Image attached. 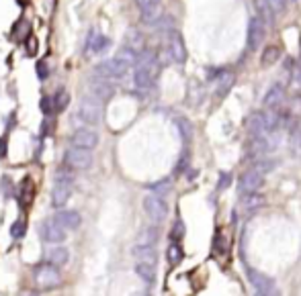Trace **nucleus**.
<instances>
[{"label":"nucleus","instance_id":"1","mask_svg":"<svg viewBox=\"0 0 301 296\" xmlns=\"http://www.w3.org/2000/svg\"><path fill=\"white\" fill-rule=\"evenodd\" d=\"M158 72H160V61H158V55L156 51H142L140 53V59L134 68V84H136V90L140 92H148L156 78H158Z\"/></svg>","mask_w":301,"mask_h":296},{"label":"nucleus","instance_id":"2","mask_svg":"<svg viewBox=\"0 0 301 296\" xmlns=\"http://www.w3.org/2000/svg\"><path fill=\"white\" fill-rule=\"evenodd\" d=\"M76 119L88 127H95L103 121V107L99 98H84L76 109Z\"/></svg>","mask_w":301,"mask_h":296},{"label":"nucleus","instance_id":"3","mask_svg":"<svg viewBox=\"0 0 301 296\" xmlns=\"http://www.w3.org/2000/svg\"><path fill=\"white\" fill-rule=\"evenodd\" d=\"M129 70H131V66L125 59H121L119 55H115L113 59L101 61L97 66V76L103 80H121V78H125V74Z\"/></svg>","mask_w":301,"mask_h":296},{"label":"nucleus","instance_id":"4","mask_svg":"<svg viewBox=\"0 0 301 296\" xmlns=\"http://www.w3.org/2000/svg\"><path fill=\"white\" fill-rule=\"evenodd\" d=\"M33 278H35V286L39 290H51V288H58L62 284V276H60L58 268L47 264V262L35 268Z\"/></svg>","mask_w":301,"mask_h":296},{"label":"nucleus","instance_id":"5","mask_svg":"<svg viewBox=\"0 0 301 296\" xmlns=\"http://www.w3.org/2000/svg\"><path fill=\"white\" fill-rule=\"evenodd\" d=\"M64 161L72 170H88L92 165V153H90V149L74 147L72 145L64 153Z\"/></svg>","mask_w":301,"mask_h":296},{"label":"nucleus","instance_id":"6","mask_svg":"<svg viewBox=\"0 0 301 296\" xmlns=\"http://www.w3.org/2000/svg\"><path fill=\"white\" fill-rule=\"evenodd\" d=\"M144 210L154 223H162L168 215V204L164 202V198L160 194L154 192V194H148L144 198Z\"/></svg>","mask_w":301,"mask_h":296},{"label":"nucleus","instance_id":"7","mask_svg":"<svg viewBox=\"0 0 301 296\" xmlns=\"http://www.w3.org/2000/svg\"><path fill=\"white\" fill-rule=\"evenodd\" d=\"M265 37H267V25H265V18H262V16H252V18L248 20V39H246L248 49H250V51L258 49V47L262 45Z\"/></svg>","mask_w":301,"mask_h":296},{"label":"nucleus","instance_id":"8","mask_svg":"<svg viewBox=\"0 0 301 296\" xmlns=\"http://www.w3.org/2000/svg\"><path fill=\"white\" fill-rule=\"evenodd\" d=\"M166 51H168V55H170V59L174 64H184L186 61V45H184V39H182V35L178 31L168 33Z\"/></svg>","mask_w":301,"mask_h":296},{"label":"nucleus","instance_id":"9","mask_svg":"<svg viewBox=\"0 0 301 296\" xmlns=\"http://www.w3.org/2000/svg\"><path fill=\"white\" fill-rule=\"evenodd\" d=\"M262 184H265V174L252 165L250 170H246V172L240 176V184H238V186H240V192H242V196H244V194L258 192V190L262 188Z\"/></svg>","mask_w":301,"mask_h":296},{"label":"nucleus","instance_id":"10","mask_svg":"<svg viewBox=\"0 0 301 296\" xmlns=\"http://www.w3.org/2000/svg\"><path fill=\"white\" fill-rule=\"evenodd\" d=\"M39 235H41L47 243H64V239H66V227L53 217V219H47V221L41 223Z\"/></svg>","mask_w":301,"mask_h":296},{"label":"nucleus","instance_id":"11","mask_svg":"<svg viewBox=\"0 0 301 296\" xmlns=\"http://www.w3.org/2000/svg\"><path fill=\"white\" fill-rule=\"evenodd\" d=\"M70 143H72L74 147L90 149V151H92V149L99 145V133H97L95 129H90V127L78 129V131H74V133H72Z\"/></svg>","mask_w":301,"mask_h":296},{"label":"nucleus","instance_id":"12","mask_svg":"<svg viewBox=\"0 0 301 296\" xmlns=\"http://www.w3.org/2000/svg\"><path fill=\"white\" fill-rule=\"evenodd\" d=\"M142 18L146 25H154L160 18V8H162V0H138Z\"/></svg>","mask_w":301,"mask_h":296},{"label":"nucleus","instance_id":"13","mask_svg":"<svg viewBox=\"0 0 301 296\" xmlns=\"http://www.w3.org/2000/svg\"><path fill=\"white\" fill-rule=\"evenodd\" d=\"M72 186H74V184H68V182H55V186H53V190H51V204H53L55 208H62V206L70 200V196H72Z\"/></svg>","mask_w":301,"mask_h":296},{"label":"nucleus","instance_id":"14","mask_svg":"<svg viewBox=\"0 0 301 296\" xmlns=\"http://www.w3.org/2000/svg\"><path fill=\"white\" fill-rule=\"evenodd\" d=\"M285 96H287L285 86H283V84H275V86L265 94V107H267V109L279 111V107L285 102Z\"/></svg>","mask_w":301,"mask_h":296},{"label":"nucleus","instance_id":"15","mask_svg":"<svg viewBox=\"0 0 301 296\" xmlns=\"http://www.w3.org/2000/svg\"><path fill=\"white\" fill-rule=\"evenodd\" d=\"M68 260H70V251L64 245H55V247L47 249V253H45V262L51 264V266H55V268L66 266Z\"/></svg>","mask_w":301,"mask_h":296},{"label":"nucleus","instance_id":"16","mask_svg":"<svg viewBox=\"0 0 301 296\" xmlns=\"http://www.w3.org/2000/svg\"><path fill=\"white\" fill-rule=\"evenodd\" d=\"M109 45H111V41H109L105 35L92 31V33L88 35V41H86V51H88V53H101V51H105Z\"/></svg>","mask_w":301,"mask_h":296},{"label":"nucleus","instance_id":"17","mask_svg":"<svg viewBox=\"0 0 301 296\" xmlns=\"http://www.w3.org/2000/svg\"><path fill=\"white\" fill-rule=\"evenodd\" d=\"M248 280L254 286V290H273V288H277L275 280H271L269 276H265V274L256 272V270H250L248 272Z\"/></svg>","mask_w":301,"mask_h":296},{"label":"nucleus","instance_id":"18","mask_svg":"<svg viewBox=\"0 0 301 296\" xmlns=\"http://www.w3.org/2000/svg\"><path fill=\"white\" fill-rule=\"evenodd\" d=\"M55 219L66 227V229H78L80 227V223H82V217H80V213L78 210H60L58 215H55Z\"/></svg>","mask_w":301,"mask_h":296},{"label":"nucleus","instance_id":"19","mask_svg":"<svg viewBox=\"0 0 301 296\" xmlns=\"http://www.w3.org/2000/svg\"><path fill=\"white\" fill-rule=\"evenodd\" d=\"M234 82H236V78H234V74H230V72H221V74L217 76V86H215V96H217V98H223V96H228V92L232 90V86H234Z\"/></svg>","mask_w":301,"mask_h":296},{"label":"nucleus","instance_id":"20","mask_svg":"<svg viewBox=\"0 0 301 296\" xmlns=\"http://www.w3.org/2000/svg\"><path fill=\"white\" fill-rule=\"evenodd\" d=\"M134 256H136L138 262H146V264H152V266H156V260H158V253H156L154 245H140L138 243L134 247Z\"/></svg>","mask_w":301,"mask_h":296},{"label":"nucleus","instance_id":"21","mask_svg":"<svg viewBox=\"0 0 301 296\" xmlns=\"http://www.w3.org/2000/svg\"><path fill=\"white\" fill-rule=\"evenodd\" d=\"M279 57H281V49L277 45H269L260 55V66L262 68H273L279 61Z\"/></svg>","mask_w":301,"mask_h":296},{"label":"nucleus","instance_id":"22","mask_svg":"<svg viewBox=\"0 0 301 296\" xmlns=\"http://www.w3.org/2000/svg\"><path fill=\"white\" fill-rule=\"evenodd\" d=\"M33 200V180L31 178H25L21 182V192H18V202H21V208H27Z\"/></svg>","mask_w":301,"mask_h":296},{"label":"nucleus","instance_id":"23","mask_svg":"<svg viewBox=\"0 0 301 296\" xmlns=\"http://www.w3.org/2000/svg\"><path fill=\"white\" fill-rule=\"evenodd\" d=\"M136 274H138L144 282L154 284V280H156V266L146 264V262H138V264H136Z\"/></svg>","mask_w":301,"mask_h":296},{"label":"nucleus","instance_id":"24","mask_svg":"<svg viewBox=\"0 0 301 296\" xmlns=\"http://www.w3.org/2000/svg\"><path fill=\"white\" fill-rule=\"evenodd\" d=\"M262 204H265V196H262V194H258V192L244 194V198H242V206H244L248 213H252V210L260 208Z\"/></svg>","mask_w":301,"mask_h":296},{"label":"nucleus","instance_id":"25","mask_svg":"<svg viewBox=\"0 0 301 296\" xmlns=\"http://www.w3.org/2000/svg\"><path fill=\"white\" fill-rule=\"evenodd\" d=\"M166 258H168V264H170V266H176V264L182 262L184 253H182V247L178 245V241H172V243L168 245V249H166Z\"/></svg>","mask_w":301,"mask_h":296},{"label":"nucleus","instance_id":"26","mask_svg":"<svg viewBox=\"0 0 301 296\" xmlns=\"http://www.w3.org/2000/svg\"><path fill=\"white\" fill-rule=\"evenodd\" d=\"M109 82H111V80H105V82H97V86H92V90H95V98L105 100V98H109V96L113 94V86H111Z\"/></svg>","mask_w":301,"mask_h":296},{"label":"nucleus","instance_id":"27","mask_svg":"<svg viewBox=\"0 0 301 296\" xmlns=\"http://www.w3.org/2000/svg\"><path fill=\"white\" fill-rule=\"evenodd\" d=\"M254 6H256V10H258V16H262V18H267V20H273L275 18V10H273V6L269 4V0H254Z\"/></svg>","mask_w":301,"mask_h":296},{"label":"nucleus","instance_id":"28","mask_svg":"<svg viewBox=\"0 0 301 296\" xmlns=\"http://www.w3.org/2000/svg\"><path fill=\"white\" fill-rule=\"evenodd\" d=\"M68 102H70V94L64 90V88H60L58 92H55V96H53V104H55V113H60V111H64L66 107H68Z\"/></svg>","mask_w":301,"mask_h":296},{"label":"nucleus","instance_id":"29","mask_svg":"<svg viewBox=\"0 0 301 296\" xmlns=\"http://www.w3.org/2000/svg\"><path fill=\"white\" fill-rule=\"evenodd\" d=\"M156 239H158V231L150 227V229H144V231L140 233L138 243H140V245H154V243H156Z\"/></svg>","mask_w":301,"mask_h":296},{"label":"nucleus","instance_id":"30","mask_svg":"<svg viewBox=\"0 0 301 296\" xmlns=\"http://www.w3.org/2000/svg\"><path fill=\"white\" fill-rule=\"evenodd\" d=\"M289 117L295 119V121H301V94L291 98V102H289Z\"/></svg>","mask_w":301,"mask_h":296},{"label":"nucleus","instance_id":"31","mask_svg":"<svg viewBox=\"0 0 301 296\" xmlns=\"http://www.w3.org/2000/svg\"><path fill=\"white\" fill-rule=\"evenodd\" d=\"M29 31H31V27H29V23L25 20V18H21L14 27H12V35L16 37V39H23V37H27L29 35Z\"/></svg>","mask_w":301,"mask_h":296},{"label":"nucleus","instance_id":"32","mask_svg":"<svg viewBox=\"0 0 301 296\" xmlns=\"http://www.w3.org/2000/svg\"><path fill=\"white\" fill-rule=\"evenodd\" d=\"M39 109L45 117H51L55 113V104H53V96H43L41 102H39Z\"/></svg>","mask_w":301,"mask_h":296},{"label":"nucleus","instance_id":"33","mask_svg":"<svg viewBox=\"0 0 301 296\" xmlns=\"http://www.w3.org/2000/svg\"><path fill=\"white\" fill-rule=\"evenodd\" d=\"M72 170V167H70ZM68 167H62L55 172V182H68V184H74V174L70 172Z\"/></svg>","mask_w":301,"mask_h":296},{"label":"nucleus","instance_id":"34","mask_svg":"<svg viewBox=\"0 0 301 296\" xmlns=\"http://www.w3.org/2000/svg\"><path fill=\"white\" fill-rule=\"evenodd\" d=\"M47 76H49V66H47L45 59H39L37 61V78L39 80H47Z\"/></svg>","mask_w":301,"mask_h":296},{"label":"nucleus","instance_id":"35","mask_svg":"<svg viewBox=\"0 0 301 296\" xmlns=\"http://www.w3.org/2000/svg\"><path fill=\"white\" fill-rule=\"evenodd\" d=\"M10 235H12L14 239H21V237L25 235V223H23V221L12 223V227H10Z\"/></svg>","mask_w":301,"mask_h":296},{"label":"nucleus","instance_id":"36","mask_svg":"<svg viewBox=\"0 0 301 296\" xmlns=\"http://www.w3.org/2000/svg\"><path fill=\"white\" fill-rule=\"evenodd\" d=\"M269 4L273 6V10L279 14V12H283L285 8H287V0H269Z\"/></svg>","mask_w":301,"mask_h":296},{"label":"nucleus","instance_id":"37","mask_svg":"<svg viewBox=\"0 0 301 296\" xmlns=\"http://www.w3.org/2000/svg\"><path fill=\"white\" fill-rule=\"evenodd\" d=\"M51 129H53V125H51L49 117H45V121H43V125H41V135H43V137L51 135Z\"/></svg>","mask_w":301,"mask_h":296},{"label":"nucleus","instance_id":"38","mask_svg":"<svg viewBox=\"0 0 301 296\" xmlns=\"http://www.w3.org/2000/svg\"><path fill=\"white\" fill-rule=\"evenodd\" d=\"M176 123H178V125H180V129H182V135H184V137H186V139H189V137H191V125H189V123H186V121H182V119H178V121H176Z\"/></svg>","mask_w":301,"mask_h":296},{"label":"nucleus","instance_id":"39","mask_svg":"<svg viewBox=\"0 0 301 296\" xmlns=\"http://www.w3.org/2000/svg\"><path fill=\"white\" fill-rule=\"evenodd\" d=\"M182 233H184L182 223H176V225H174V229H172V239H180V237H182Z\"/></svg>","mask_w":301,"mask_h":296},{"label":"nucleus","instance_id":"40","mask_svg":"<svg viewBox=\"0 0 301 296\" xmlns=\"http://www.w3.org/2000/svg\"><path fill=\"white\" fill-rule=\"evenodd\" d=\"M154 190H156V192H164V190H170V180H162L160 184H156V186H154Z\"/></svg>","mask_w":301,"mask_h":296},{"label":"nucleus","instance_id":"41","mask_svg":"<svg viewBox=\"0 0 301 296\" xmlns=\"http://www.w3.org/2000/svg\"><path fill=\"white\" fill-rule=\"evenodd\" d=\"M6 147H8V139H6V135H2L0 137V159L6 155Z\"/></svg>","mask_w":301,"mask_h":296},{"label":"nucleus","instance_id":"42","mask_svg":"<svg viewBox=\"0 0 301 296\" xmlns=\"http://www.w3.org/2000/svg\"><path fill=\"white\" fill-rule=\"evenodd\" d=\"M254 296H279V288H273V290H256Z\"/></svg>","mask_w":301,"mask_h":296},{"label":"nucleus","instance_id":"43","mask_svg":"<svg viewBox=\"0 0 301 296\" xmlns=\"http://www.w3.org/2000/svg\"><path fill=\"white\" fill-rule=\"evenodd\" d=\"M293 82H301V59H299V64L295 66V72H293Z\"/></svg>","mask_w":301,"mask_h":296},{"label":"nucleus","instance_id":"44","mask_svg":"<svg viewBox=\"0 0 301 296\" xmlns=\"http://www.w3.org/2000/svg\"><path fill=\"white\" fill-rule=\"evenodd\" d=\"M225 186H228V176L223 174V176H221V184H219V188H225Z\"/></svg>","mask_w":301,"mask_h":296},{"label":"nucleus","instance_id":"45","mask_svg":"<svg viewBox=\"0 0 301 296\" xmlns=\"http://www.w3.org/2000/svg\"><path fill=\"white\" fill-rule=\"evenodd\" d=\"M18 296H37L35 292H29V290H25V292H21Z\"/></svg>","mask_w":301,"mask_h":296},{"label":"nucleus","instance_id":"46","mask_svg":"<svg viewBox=\"0 0 301 296\" xmlns=\"http://www.w3.org/2000/svg\"><path fill=\"white\" fill-rule=\"evenodd\" d=\"M299 47H301V37H299Z\"/></svg>","mask_w":301,"mask_h":296},{"label":"nucleus","instance_id":"47","mask_svg":"<svg viewBox=\"0 0 301 296\" xmlns=\"http://www.w3.org/2000/svg\"><path fill=\"white\" fill-rule=\"evenodd\" d=\"M140 296H148V294H140Z\"/></svg>","mask_w":301,"mask_h":296}]
</instances>
